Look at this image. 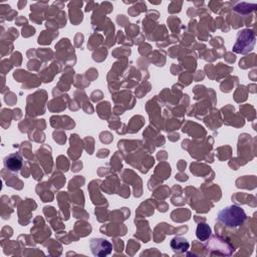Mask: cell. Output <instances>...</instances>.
<instances>
[{"mask_svg": "<svg viewBox=\"0 0 257 257\" xmlns=\"http://www.w3.org/2000/svg\"><path fill=\"white\" fill-rule=\"evenodd\" d=\"M247 220L244 209L238 205H230L221 209L217 214V221L227 228L235 229L241 227Z\"/></svg>", "mask_w": 257, "mask_h": 257, "instance_id": "cell-1", "label": "cell"}, {"mask_svg": "<svg viewBox=\"0 0 257 257\" xmlns=\"http://www.w3.org/2000/svg\"><path fill=\"white\" fill-rule=\"evenodd\" d=\"M256 36L252 29H242L237 33L235 44L232 47V51L239 54L249 53L255 45Z\"/></svg>", "mask_w": 257, "mask_h": 257, "instance_id": "cell-2", "label": "cell"}, {"mask_svg": "<svg viewBox=\"0 0 257 257\" xmlns=\"http://www.w3.org/2000/svg\"><path fill=\"white\" fill-rule=\"evenodd\" d=\"M206 249L211 255L231 256L234 252V247L230 241L221 236H210L206 243Z\"/></svg>", "mask_w": 257, "mask_h": 257, "instance_id": "cell-3", "label": "cell"}, {"mask_svg": "<svg viewBox=\"0 0 257 257\" xmlns=\"http://www.w3.org/2000/svg\"><path fill=\"white\" fill-rule=\"evenodd\" d=\"M89 248L92 255L98 257H104L111 253L112 245L111 243L103 238H92L89 241Z\"/></svg>", "mask_w": 257, "mask_h": 257, "instance_id": "cell-4", "label": "cell"}, {"mask_svg": "<svg viewBox=\"0 0 257 257\" xmlns=\"http://www.w3.org/2000/svg\"><path fill=\"white\" fill-rule=\"evenodd\" d=\"M4 166L10 172H18L22 168V157L18 153H13L4 158Z\"/></svg>", "mask_w": 257, "mask_h": 257, "instance_id": "cell-5", "label": "cell"}, {"mask_svg": "<svg viewBox=\"0 0 257 257\" xmlns=\"http://www.w3.org/2000/svg\"><path fill=\"white\" fill-rule=\"evenodd\" d=\"M170 246L172 248V250L179 254V253H185L189 247H190V244L189 242L187 241V239L185 238H182V237H175L171 240V243H170Z\"/></svg>", "mask_w": 257, "mask_h": 257, "instance_id": "cell-6", "label": "cell"}, {"mask_svg": "<svg viewBox=\"0 0 257 257\" xmlns=\"http://www.w3.org/2000/svg\"><path fill=\"white\" fill-rule=\"evenodd\" d=\"M212 235L211 227L206 223H199L196 229V237L200 241H207Z\"/></svg>", "mask_w": 257, "mask_h": 257, "instance_id": "cell-7", "label": "cell"}]
</instances>
